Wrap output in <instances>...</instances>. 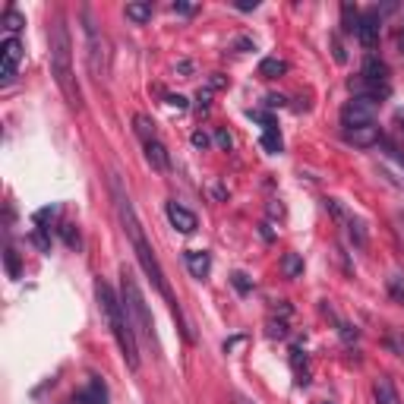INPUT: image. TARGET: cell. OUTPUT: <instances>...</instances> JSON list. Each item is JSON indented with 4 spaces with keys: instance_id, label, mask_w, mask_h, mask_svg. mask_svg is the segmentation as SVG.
Wrapping results in <instances>:
<instances>
[{
    "instance_id": "12",
    "label": "cell",
    "mask_w": 404,
    "mask_h": 404,
    "mask_svg": "<svg viewBox=\"0 0 404 404\" xmlns=\"http://www.w3.org/2000/svg\"><path fill=\"white\" fill-rule=\"evenodd\" d=\"M184 262H186V268H190L193 278H206V275L212 272V256H209L206 250H186Z\"/></svg>"
},
{
    "instance_id": "4",
    "label": "cell",
    "mask_w": 404,
    "mask_h": 404,
    "mask_svg": "<svg viewBox=\"0 0 404 404\" xmlns=\"http://www.w3.org/2000/svg\"><path fill=\"white\" fill-rule=\"evenodd\" d=\"M120 278H124L120 288H124V307H127V313H130V322L149 338V341H155V322H152V313H149V307H145V297H143V291H139L136 278H133L127 268Z\"/></svg>"
},
{
    "instance_id": "24",
    "label": "cell",
    "mask_w": 404,
    "mask_h": 404,
    "mask_svg": "<svg viewBox=\"0 0 404 404\" xmlns=\"http://www.w3.org/2000/svg\"><path fill=\"white\" fill-rule=\"evenodd\" d=\"M22 26H26V16L22 13H16V10H7V13H3V29H7V32H19Z\"/></svg>"
},
{
    "instance_id": "42",
    "label": "cell",
    "mask_w": 404,
    "mask_h": 404,
    "mask_svg": "<svg viewBox=\"0 0 404 404\" xmlns=\"http://www.w3.org/2000/svg\"><path fill=\"white\" fill-rule=\"evenodd\" d=\"M266 104H268V108H281V104H284V98H281V95H268Z\"/></svg>"
},
{
    "instance_id": "36",
    "label": "cell",
    "mask_w": 404,
    "mask_h": 404,
    "mask_svg": "<svg viewBox=\"0 0 404 404\" xmlns=\"http://www.w3.org/2000/svg\"><path fill=\"white\" fill-rule=\"evenodd\" d=\"M215 143H218L221 145V149H231V145H234V139H231V133H227V130H218V133H215Z\"/></svg>"
},
{
    "instance_id": "33",
    "label": "cell",
    "mask_w": 404,
    "mask_h": 404,
    "mask_svg": "<svg viewBox=\"0 0 404 404\" xmlns=\"http://www.w3.org/2000/svg\"><path fill=\"white\" fill-rule=\"evenodd\" d=\"M288 335V325H284V319H268V338H284Z\"/></svg>"
},
{
    "instance_id": "31",
    "label": "cell",
    "mask_w": 404,
    "mask_h": 404,
    "mask_svg": "<svg viewBox=\"0 0 404 404\" xmlns=\"http://www.w3.org/2000/svg\"><path fill=\"white\" fill-rule=\"evenodd\" d=\"M45 231H48V227H35L32 243H35L38 250H45V253H48V250H51V240H48V234H45Z\"/></svg>"
},
{
    "instance_id": "3",
    "label": "cell",
    "mask_w": 404,
    "mask_h": 404,
    "mask_svg": "<svg viewBox=\"0 0 404 404\" xmlns=\"http://www.w3.org/2000/svg\"><path fill=\"white\" fill-rule=\"evenodd\" d=\"M51 73H54L63 98H67L73 108H83V95H79V86H76V76H73L70 32H67V22H63V19H57L54 29H51Z\"/></svg>"
},
{
    "instance_id": "43",
    "label": "cell",
    "mask_w": 404,
    "mask_h": 404,
    "mask_svg": "<svg viewBox=\"0 0 404 404\" xmlns=\"http://www.w3.org/2000/svg\"><path fill=\"white\" fill-rule=\"evenodd\" d=\"M237 48H240V51H250V48H256V45L250 42V38H240V42H237Z\"/></svg>"
},
{
    "instance_id": "9",
    "label": "cell",
    "mask_w": 404,
    "mask_h": 404,
    "mask_svg": "<svg viewBox=\"0 0 404 404\" xmlns=\"http://www.w3.org/2000/svg\"><path fill=\"white\" fill-rule=\"evenodd\" d=\"M344 139H348L350 145H357V149H370V145L382 143V130H379L376 124H370V127H360V130H348Z\"/></svg>"
},
{
    "instance_id": "46",
    "label": "cell",
    "mask_w": 404,
    "mask_h": 404,
    "mask_svg": "<svg viewBox=\"0 0 404 404\" xmlns=\"http://www.w3.org/2000/svg\"><path fill=\"white\" fill-rule=\"evenodd\" d=\"M322 404H332V401H322Z\"/></svg>"
},
{
    "instance_id": "39",
    "label": "cell",
    "mask_w": 404,
    "mask_h": 404,
    "mask_svg": "<svg viewBox=\"0 0 404 404\" xmlns=\"http://www.w3.org/2000/svg\"><path fill=\"white\" fill-rule=\"evenodd\" d=\"M193 145H196V149H209V136L202 130H196L193 133Z\"/></svg>"
},
{
    "instance_id": "22",
    "label": "cell",
    "mask_w": 404,
    "mask_h": 404,
    "mask_svg": "<svg viewBox=\"0 0 404 404\" xmlns=\"http://www.w3.org/2000/svg\"><path fill=\"white\" fill-rule=\"evenodd\" d=\"M133 124H136V136L143 139V143H152V139H155V124H152L145 114H136L133 117Z\"/></svg>"
},
{
    "instance_id": "8",
    "label": "cell",
    "mask_w": 404,
    "mask_h": 404,
    "mask_svg": "<svg viewBox=\"0 0 404 404\" xmlns=\"http://www.w3.org/2000/svg\"><path fill=\"white\" fill-rule=\"evenodd\" d=\"M19 60H22V45H19V38L10 35L7 42H3V63H0V79H3V83H10V79L16 76Z\"/></svg>"
},
{
    "instance_id": "13",
    "label": "cell",
    "mask_w": 404,
    "mask_h": 404,
    "mask_svg": "<svg viewBox=\"0 0 404 404\" xmlns=\"http://www.w3.org/2000/svg\"><path fill=\"white\" fill-rule=\"evenodd\" d=\"M145 161H149L152 168H155L158 174H165L168 168H171V155H168V149L158 139H152V143H145Z\"/></svg>"
},
{
    "instance_id": "15",
    "label": "cell",
    "mask_w": 404,
    "mask_h": 404,
    "mask_svg": "<svg viewBox=\"0 0 404 404\" xmlns=\"http://www.w3.org/2000/svg\"><path fill=\"white\" fill-rule=\"evenodd\" d=\"M360 98H370V102H382V98L391 95V86H382V83H366V79H357V86H350Z\"/></svg>"
},
{
    "instance_id": "10",
    "label": "cell",
    "mask_w": 404,
    "mask_h": 404,
    "mask_svg": "<svg viewBox=\"0 0 404 404\" xmlns=\"http://www.w3.org/2000/svg\"><path fill=\"white\" fill-rule=\"evenodd\" d=\"M389 76H391V70H389V63H385V60H379V57H373V54L363 60L360 79H366V83H382V86H389Z\"/></svg>"
},
{
    "instance_id": "38",
    "label": "cell",
    "mask_w": 404,
    "mask_h": 404,
    "mask_svg": "<svg viewBox=\"0 0 404 404\" xmlns=\"http://www.w3.org/2000/svg\"><path fill=\"white\" fill-rule=\"evenodd\" d=\"M174 13H180V16H193V13H196V3H174Z\"/></svg>"
},
{
    "instance_id": "41",
    "label": "cell",
    "mask_w": 404,
    "mask_h": 404,
    "mask_svg": "<svg viewBox=\"0 0 404 404\" xmlns=\"http://www.w3.org/2000/svg\"><path fill=\"white\" fill-rule=\"evenodd\" d=\"M395 127H398V133L404 136V108H398V111H395Z\"/></svg>"
},
{
    "instance_id": "44",
    "label": "cell",
    "mask_w": 404,
    "mask_h": 404,
    "mask_svg": "<svg viewBox=\"0 0 404 404\" xmlns=\"http://www.w3.org/2000/svg\"><path fill=\"white\" fill-rule=\"evenodd\" d=\"M398 51H401V54H404V29H401V32H398Z\"/></svg>"
},
{
    "instance_id": "23",
    "label": "cell",
    "mask_w": 404,
    "mask_h": 404,
    "mask_svg": "<svg viewBox=\"0 0 404 404\" xmlns=\"http://www.w3.org/2000/svg\"><path fill=\"white\" fill-rule=\"evenodd\" d=\"M259 143H262V149H266L268 155H278V152H281V136H278V127H268V130L262 133V139H259Z\"/></svg>"
},
{
    "instance_id": "1",
    "label": "cell",
    "mask_w": 404,
    "mask_h": 404,
    "mask_svg": "<svg viewBox=\"0 0 404 404\" xmlns=\"http://www.w3.org/2000/svg\"><path fill=\"white\" fill-rule=\"evenodd\" d=\"M111 190H114L117 218H120V225H124L127 237H130L133 253H136V259H139V266H143V272L149 275V281H152V284H155V291H158V294H161V297H165V300H168L171 313L180 319V329H184V338H186V341H196V335H193V329H190V322H186V319H184V313H180V303L174 300V291H171V284H168L165 268H161V262H158L155 250H152V247H149V240H145V231H143V225H139V218H136V209H133L130 196H127V193L120 190L117 177L111 180Z\"/></svg>"
},
{
    "instance_id": "35",
    "label": "cell",
    "mask_w": 404,
    "mask_h": 404,
    "mask_svg": "<svg viewBox=\"0 0 404 404\" xmlns=\"http://www.w3.org/2000/svg\"><path fill=\"white\" fill-rule=\"evenodd\" d=\"M209 98H212V89H199V95H196V108H199V111H209Z\"/></svg>"
},
{
    "instance_id": "40",
    "label": "cell",
    "mask_w": 404,
    "mask_h": 404,
    "mask_svg": "<svg viewBox=\"0 0 404 404\" xmlns=\"http://www.w3.org/2000/svg\"><path fill=\"white\" fill-rule=\"evenodd\" d=\"M168 104H171V108H177V111H186V98L184 95H168Z\"/></svg>"
},
{
    "instance_id": "5",
    "label": "cell",
    "mask_w": 404,
    "mask_h": 404,
    "mask_svg": "<svg viewBox=\"0 0 404 404\" xmlns=\"http://www.w3.org/2000/svg\"><path fill=\"white\" fill-rule=\"evenodd\" d=\"M370 124H376V102L360 98V95H354L350 102H344V108H341V127H344V133H348V130H360V127H370Z\"/></svg>"
},
{
    "instance_id": "14",
    "label": "cell",
    "mask_w": 404,
    "mask_h": 404,
    "mask_svg": "<svg viewBox=\"0 0 404 404\" xmlns=\"http://www.w3.org/2000/svg\"><path fill=\"white\" fill-rule=\"evenodd\" d=\"M73 404H108V389H104L102 379H92L79 395H76Z\"/></svg>"
},
{
    "instance_id": "28",
    "label": "cell",
    "mask_w": 404,
    "mask_h": 404,
    "mask_svg": "<svg viewBox=\"0 0 404 404\" xmlns=\"http://www.w3.org/2000/svg\"><path fill=\"white\" fill-rule=\"evenodd\" d=\"M385 344H389V348L395 350L398 357H404V332L391 329V332H389V338H385Z\"/></svg>"
},
{
    "instance_id": "27",
    "label": "cell",
    "mask_w": 404,
    "mask_h": 404,
    "mask_svg": "<svg viewBox=\"0 0 404 404\" xmlns=\"http://www.w3.org/2000/svg\"><path fill=\"white\" fill-rule=\"evenodd\" d=\"M231 284L237 288V294H250V291H253V281H250L243 272H234L231 275Z\"/></svg>"
},
{
    "instance_id": "17",
    "label": "cell",
    "mask_w": 404,
    "mask_h": 404,
    "mask_svg": "<svg viewBox=\"0 0 404 404\" xmlns=\"http://www.w3.org/2000/svg\"><path fill=\"white\" fill-rule=\"evenodd\" d=\"M291 366H294L297 385H309V360H307V350H300V348L291 350Z\"/></svg>"
},
{
    "instance_id": "19",
    "label": "cell",
    "mask_w": 404,
    "mask_h": 404,
    "mask_svg": "<svg viewBox=\"0 0 404 404\" xmlns=\"http://www.w3.org/2000/svg\"><path fill=\"white\" fill-rule=\"evenodd\" d=\"M152 13H155V7H152L149 0H139V3H127V19H133V22H149Z\"/></svg>"
},
{
    "instance_id": "25",
    "label": "cell",
    "mask_w": 404,
    "mask_h": 404,
    "mask_svg": "<svg viewBox=\"0 0 404 404\" xmlns=\"http://www.w3.org/2000/svg\"><path fill=\"white\" fill-rule=\"evenodd\" d=\"M348 234H350V240H354L357 247H366V231H363V221L350 218L348 221Z\"/></svg>"
},
{
    "instance_id": "16",
    "label": "cell",
    "mask_w": 404,
    "mask_h": 404,
    "mask_svg": "<svg viewBox=\"0 0 404 404\" xmlns=\"http://www.w3.org/2000/svg\"><path fill=\"white\" fill-rule=\"evenodd\" d=\"M373 398H376V404H401V401H398L395 385H391V379H385V376L376 379V385H373Z\"/></svg>"
},
{
    "instance_id": "34",
    "label": "cell",
    "mask_w": 404,
    "mask_h": 404,
    "mask_svg": "<svg viewBox=\"0 0 404 404\" xmlns=\"http://www.w3.org/2000/svg\"><path fill=\"white\" fill-rule=\"evenodd\" d=\"M54 215H57V206H48V209H42V212H35V227H45V221L54 218Z\"/></svg>"
},
{
    "instance_id": "7",
    "label": "cell",
    "mask_w": 404,
    "mask_h": 404,
    "mask_svg": "<svg viewBox=\"0 0 404 404\" xmlns=\"http://www.w3.org/2000/svg\"><path fill=\"white\" fill-rule=\"evenodd\" d=\"M379 35H382V19H379V13H376V10L363 13L360 16V26H357V42H360L363 48H376Z\"/></svg>"
},
{
    "instance_id": "18",
    "label": "cell",
    "mask_w": 404,
    "mask_h": 404,
    "mask_svg": "<svg viewBox=\"0 0 404 404\" xmlns=\"http://www.w3.org/2000/svg\"><path fill=\"white\" fill-rule=\"evenodd\" d=\"M288 73V63L278 60V57H266V60L259 63V76L262 79H278V76Z\"/></svg>"
},
{
    "instance_id": "6",
    "label": "cell",
    "mask_w": 404,
    "mask_h": 404,
    "mask_svg": "<svg viewBox=\"0 0 404 404\" xmlns=\"http://www.w3.org/2000/svg\"><path fill=\"white\" fill-rule=\"evenodd\" d=\"M83 19H86V38H89V67H92V73H95V79H102L104 60H108V54H104V38H102V32H98V26L92 22L89 13H86Z\"/></svg>"
},
{
    "instance_id": "20",
    "label": "cell",
    "mask_w": 404,
    "mask_h": 404,
    "mask_svg": "<svg viewBox=\"0 0 404 404\" xmlns=\"http://www.w3.org/2000/svg\"><path fill=\"white\" fill-rule=\"evenodd\" d=\"M281 272H284V278H300V275H303L300 253H284V256H281Z\"/></svg>"
},
{
    "instance_id": "29",
    "label": "cell",
    "mask_w": 404,
    "mask_h": 404,
    "mask_svg": "<svg viewBox=\"0 0 404 404\" xmlns=\"http://www.w3.org/2000/svg\"><path fill=\"white\" fill-rule=\"evenodd\" d=\"M3 259H7V272H10V278H19V256H16V250H10L7 247V253H3Z\"/></svg>"
},
{
    "instance_id": "37",
    "label": "cell",
    "mask_w": 404,
    "mask_h": 404,
    "mask_svg": "<svg viewBox=\"0 0 404 404\" xmlns=\"http://www.w3.org/2000/svg\"><path fill=\"white\" fill-rule=\"evenodd\" d=\"M234 7H237L240 13H250V10H256V7H259V0H237Z\"/></svg>"
},
{
    "instance_id": "32",
    "label": "cell",
    "mask_w": 404,
    "mask_h": 404,
    "mask_svg": "<svg viewBox=\"0 0 404 404\" xmlns=\"http://www.w3.org/2000/svg\"><path fill=\"white\" fill-rule=\"evenodd\" d=\"M325 209H329V212L335 215L338 221H350V215L341 209V202H338V199H325Z\"/></svg>"
},
{
    "instance_id": "26",
    "label": "cell",
    "mask_w": 404,
    "mask_h": 404,
    "mask_svg": "<svg viewBox=\"0 0 404 404\" xmlns=\"http://www.w3.org/2000/svg\"><path fill=\"white\" fill-rule=\"evenodd\" d=\"M401 275H391V278H389V294L391 297H395V303H401V307H404V284H401Z\"/></svg>"
},
{
    "instance_id": "11",
    "label": "cell",
    "mask_w": 404,
    "mask_h": 404,
    "mask_svg": "<svg viewBox=\"0 0 404 404\" xmlns=\"http://www.w3.org/2000/svg\"><path fill=\"white\" fill-rule=\"evenodd\" d=\"M168 221H171L180 234H193V231H196V215H193L190 209H184L180 202H168Z\"/></svg>"
},
{
    "instance_id": "21",
    "label": "cell",
    "mask_w": 404,
    "mask_h": 404,
    "mask_svg": "<svg viewBox=\"0 0 404 404\" xmlns=\"http://www.w3.org/2000/svg\"><path fill=\"white\" fill-rule=\"evenodd\" d=\"M357 26H360V13H357V7L354 3H341V29L357 35Z\"/></svg>"
},
{
    "instance_id": "2",
    "label": "cell",
    "mask_w": 404,
    "mask_h": 404,
    "mask_svg": "<svg viewBox=\"0 0 404 404\" xmlns=\"http://www.w3.org/2000/svg\"><path fill=\"white\" fill-rule=\"evenodd\" d=\"M95 297H98V307H102L104 319H108L111 335H114L117 348H120V354H124L127 366H130V370H139V344H136V335H133V322H130L127 307L117 300V294L111 291V284L102 281V278L95 281Z\"/></svg>"
},
{
    "instance_id": "30",
    "label": "cell",
    "mask_w": 404,
    "mask_h": 404,
    "mask_svg": "<svg viewBox=\"0 0 404 404\" xmlns=\"http://www.w3.org/2000/svg\"><path fill=\"white\" fill-rule=\"evenodd\" d=\"M60 237L67 247H79V231H76L73 225H60Z\"/></svg>"
},
{
    "instance_id": "45",
    "label": "cell",
    "mask_w": 404,
    "mask_h": 404,
    "mask_svg": "<svg viewBox=\"0 0 404 404\" xmlns=\"http://www.w3.org/2000/svg\"><path fill=\"white\" fill-rule=\"evenodd\" d=\"M237 404H253L250 398H243V395H237Z\"/></svg>"
}]
</instances>
